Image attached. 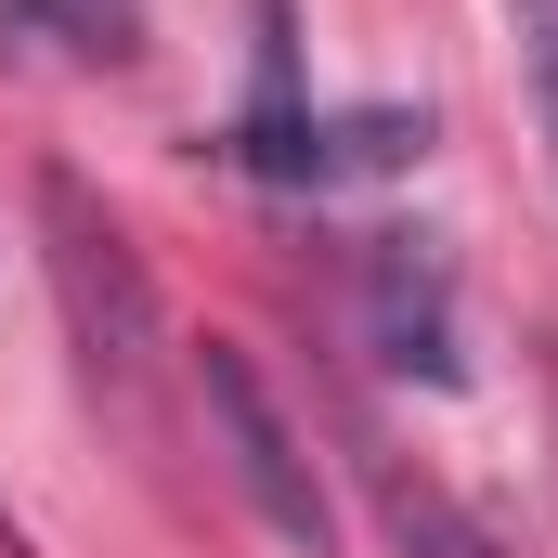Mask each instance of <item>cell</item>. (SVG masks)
<instances>
[{
    "label": "cell",
    "instance_id": "1",
    "mask_svg": "<svg viewBox=\"0 0 558 558\" xmlns=\"http://www.w3.org/2000/svg\"><path fill=\"white\" fill-rule=\"evenodd\" d=\"M26 195H39V260H52V299H65L78 377H92L118 416H143V390H156V351H169V312H156L143 247L105 221V195H92L78 169H39Z\"/></svg>",
    "mask_w": 558,
    "mask_h": 558
},
{
    "label": "cell",
    "instance_id": "7",
    "mask_svg": "<svg viewBox=\"0 0 558 558\" xmlns=\"http://www.w3.org/2000/svg\"><path fill=\"white\" fill-rule=\"evenodd\" d=\"M520 26V65H533V105H546V143H558V0H507Z\"/></svg>",
    "mask_w": 558,
    "mask_h": 558
},
{
    "label": "cell",
    "instance_id": "6",
    "mask_svg": "<svg viewBox=\"0 0 558 558\" xmlns=\"http://www.w3.org/2000/svg\"><path fill=\"white\" fill-rule=\"evenodd\" d=\"M377 520H390V546H403V558H494L428 481H403V468H377Z\"/></svg>",
    "mask_w": 558,
    "mask_h": 558
},
{
    "label": "cell",
    "instance_id": "8",
    "mask_svg": "<svg viewBox=\"0 0 558 558\" xmlns=\"http://www.w3.org/2000/svg\"><path fill=\"white\" fill-rule=\"evenodd\" d=\"M0 558H26V520H13V507H0Z\"/></svg>",
    "mask_w": 558,
    "mask_h": 558
},
{
    "label": "cell",
    "instance_id": "5",
    "mask_svg": "<svg viewBox=\"0 0 558 558\" xmlns=\"http://www.w3.org/2000/svg\"><path fill=\"white\" fill-rule=\"evenodd\" d=\"M0 39L65 78H131L143 65V0H0Z\"/></svg>",
    "mask_w": 558,
    "mask_h": 558
},
{
    "label": "cell",
    "instance_id": "2",
    "mask_svg": "<svg viewBox=\"0 0 558 558\" xmlns=\"http://www.w3.org/2000/svg\"><path fill=\"white\" fill-rule=\"evenodd\" d=\"M195 403L221 428V468H234V494L260 507V533L299 558H338V494H325V468H312V441L286 428L274 377L247 364V338H195Z\"/></svg>",
    "mask_w": 558,
    "mask_h": 558
},
{
    "label": "cell",
    "instance_id": "4",
    "mask_svg": "<svg viewBox=\"0 0 558 558\" xmlns=\"http://www.w3.org/2000/svg\"><path fill=\"white\" fill-rule=\"evenodd\" d=\"M364 312H377V364L416 377V390H454V274L428 234H364Z\"/></svg>",
    "mask_w": 558,
    "mask_h": 558
},
{
    "label": "cell",
    "instance_id": "3",
    "mask_svg": "<svg viewBox=\"0 0 558 558\" xmlns=\"http://www.w3.org/2000/svg\"><path fill=\"white\" fill-rule=\"evenodd\" d=\"M208 156L286 195H351V182H403L428 156V105H274V118H234Z\"/></svg>",
    "mask_w": 558,
    "mask_h": 558
}]
</instances>
